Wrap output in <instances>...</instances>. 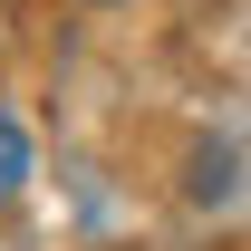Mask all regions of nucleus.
<instances>
[]
</instances>
